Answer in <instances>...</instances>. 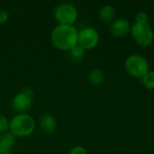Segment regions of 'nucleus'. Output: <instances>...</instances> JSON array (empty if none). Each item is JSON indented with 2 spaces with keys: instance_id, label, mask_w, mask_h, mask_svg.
I'll use <instances>...</instances> for the list:
<instances>
[{
  "instance_id": "f257e3e1",
  "label": "nucleus",
  "mask_w": 154,
  "mask_h": 154,
  "mask_svg": "<svg viewBox=\"0 0 154 154\" xmlns=\"http://www.w3.org/2000/svg\"><path fill=\"white\" fill-rule=\"evenodd\" d=\"M79 30L74 25H56L51 32V41L60 51H70L78 44Z\"/></svg>"
},
{
  "instance_id": "f03ea898",
  "label": "nucleus",
  "mask_w": 154,
  "mask_h": 154,
  "mask_svg": "<svg viewBox=\"0 0 154 154\" xmlns=\"http://www.w3.org/2000/svg\"><path fill=\"white\" fill-rule=\"evenodd\" d=\"M36 128L34 118L27 113H17L10 120L9 132L15 137L30 136Z\"/></svg>"
},
{
  "instance_id": "7ed1b4c3",
  "label": "nucleus",
  "mask_w": 154,
  "mask_h": 154,
  "mask_svg": "<svg viewBox=\"0 0 154 154\" xmlns=\"http://www.w3.org/2000/svg\"><path fill=\"white\" fill-rule=\"evenodd\" d=\"M125 71L132 77L142 79L150 71V65L145 57L140 54H132L125 61Z\"/></svg>"
},
{
  "instance_id": "20e7f679",
  "label": "nucleus",
  "mask_w": 154,
  "mask_h": 154,
  "mask_svg": "<svg viewBox=\"0 0 154 154\" xmlns=\"http://www.w3.org/2000/svg\"><path fill=\"white\" fill-rule=\"evenodd\" d=\"M53 16L58 24L74 25L79 17L77 7L70 3H60L53 10Z\"/></svg>"
},
{
  "instance_id": "39448f33",
  "label": "nucleus",
  "mask_w": 154,
  "mask_h": 154,
  "mask_svg": "<svg viewBox=\"0 0 154 154\" xmlns=\"http://www.w3.org/2000/svg\"><path fill=\"white\" fill-rule=\"evenodd\" d=\"M134 41L141 47L150 46L154 40V32L149 23H134L130 32Z\"/></svg>"
},
{
  "instance_id": "423d86ee",
  "label": "nucleus",
  "mask_w": 154,
  "mask_h": 154,
  "mask_svg": "<svg viewBox=\"0 0 154 154\" xmlns=\"http://www.w3.org/2000/svg\"><path fill=\"white\" fill-rule=\"evenodd\" d=\"M34 92L31 88H23L12 100V106L17 113H25L32 105Z\"/></svg>"
},
{
  "instance_id": "0eeeda50",
  "label": "nucleus",
  "mask_w": 154,
  "mask_h": 154,
  "mask_svg": "<svg viewBox=\"0 0 154 154\" xmlns=\"http://www.w3.org/2000/svg\"><path fill=\"white\" fill-rule=\"evenodd\" d=\"M100 41L99 32L91 26H87L79 31L78 44L83 47L85 50L94 49Z\"/></svg>"
},
{
  "instance_id": "6e6552de",
  "label": "nucleus",
  "mask_w": 154,
  "mask_h": 154,
  "mask_svg": "<svg viewBox=\"0 0 154 154\" xmlns=\"http://www.w3.org/2000/svg\"><path fill=\"white\" fill-rule=\"evenodd\" d=\"M132 25L130 22L125 18H117L115 19L110 25V32L111 33L117 38H123L126 36L131 32Z\"/></svg>"
},
{
  "instance_id": "1a4fd4ad",
  "label": "nucleus",
  "mask_w": 154,
  "mask_h": 154,
  "mask_svg": "<svg viewBox=\"0 0 154 154\" xmlns=\"http://www.w3.org/2000/svg\"><path fill=\"white\" fill-rule=\"evenodd\" d=\"M57 119L50 113L43 114L39 120V125L41 130L45 134H52L57 128Z\"/></svg>"
},
{
  "instance_id": "9d476101",
  "label": "nucleus",
  "mask_w": 154,
  "mask_h": 154,
  "mask_svg": "<svg viewBox=\"0 0 154 154\" xmlns=\"http://www.w3.org/2000/svg\"><path fill=\"white\" fill-rule=\"evenodd\" d=\"M99 19L106 23H112L116 17V10L113 5H103L99 12H98Z\"/></svg>"
},
{
  "instance_id": "9b49d317",
  "label": "nucleus",
  "mask_w": 154,
  "mask_h": 154,
  "mask_svg": "<svg viewBox=\"0 0 154 154\" xmlns=\"http://www.w3.org/2000/svg\"><path fill=\"white\" fill-rule=\"evenodd\" d=\"M88 80L93 86H100L105 81V73L101 69L94 68L88 72Z\"/></svg>"
},
{
  "instance_id": "f8f14e48",
  "label": "nucleus",
  "mask_w": 154,
  "mask_h": 154,
  "mask_svg": "<svg viewBox=\"0 0 154 154\" xmlns=\"http://www.w3.org/2000/svg\"><path fill=\"white\" fill-rule=\"evenodd\" d=\"M15 141H16V137L9 131L0 134V144L9 148L10 150H12L13 147L14 146Z\"/></svg>"
},
{
  "instance_id": "ddd939ff",
  "label": "nucleus",
  "mask_w": 154,
  "mask_h": 154,
  "mask_svg": "<svg viewBox=\"0 0 154 154\" xmlns=\"http://www.w3.org/2000/svg\"><path fill=\"white\" fill-rule=\"evenodd\" d=\"M141 81L147 89H150V90L154 89V71L150 70L149 72H147L141 79Z\"/></svg>"
},
{
  "instance_id": "4468645a",
  "label": "nucleus",
  "mask_w": 154,
  "mask_h": 154,
  "mask_svg": "<svg viewBox=\"0 0 154 154\" xmlns=\"http://www.w3.org/2000/svg\"><path fill=\"white\" fill-rule=\"evenodd\" d=\"M85 51H86V50H85L83 47H81L79 44L75 45V46L69 51L71 57H73L74 59H81V58L85 55Z\"/></svg>"
},
{
  "instance_id": "2eb2a0df",
  "label": "nucleus",
  "mask_w": 154,
  "mask_h": 154,
  "mask_svg": "<svg viewBox=\"0 0 154 154\" xmlns=\"http://www.w3.org/2000/svg\"><path fill=\"white\" fill-rule=\"evenodd\" d=\"M10 120L4 115L0 114V134L9 131Z\"/></svg>"
},
{
  "instance_id": "dca6fc26",
  "label": "nucleus",
  "mask_w": 154,
  "mask_h": 154,
  "mask_svg": "<svg viewBox=\"0 0 154 154\" xmlns=\"http://www.w3.org/2000/svg\"><path fill=\"white\" fill-rule=\"evenodd\" d=\"M149 16L148 14L144 11H140L135 15V23H148Z\"/></svg>"
},
{
  "instance_id": "f3484780",
  "label": "nucleus",
  "mask_w": 154,
  "mask_h": 154,
  "mask_svg": "<svg viewBox=\"0 0 154 154\" xmlns=\"http://www.w3.org/2000/svg\"><path fill=\"white\" fill-rule=\"evenodd\" d=\"M69 154H88V151L86 150L85 147L80 146V145H77L74 146Z\"/></svg>"
},
{
  "instance_id": "a211bd4d",
  "label": "nucleus",
  "mask_w": 154,
  "mask_h": 154,
  "mask_svg": "<svg viewBox=\"0 0 154 154\" xmlns=\"http://www.w3.org/2000/svg\"><path fill=\"white\" fill-rule=\"evenodd\" d=\"M9 17L8 12L5 9H0V25L4 24Z\"/></svg>"
},
{
  "instance_id": "6ab92c4d",
  "label": "nucleus",
  "mask_w": 154,
  "mask_h": 154,
  "mask_svg": "<svg viewBox=\"0 0 154 154\" xmlns=\"http://www.w3.org/2000/svg\"><path fill=\"white\" fill-rule=\"evenodd\" d=\"M11 151L9 148L0 144V154H11Z\"/></svg>"
}]
</instances>
